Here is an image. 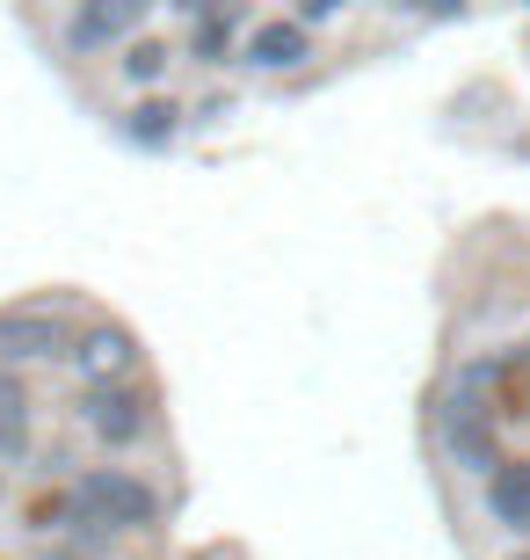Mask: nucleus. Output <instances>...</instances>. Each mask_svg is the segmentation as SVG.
Here are the masks:
<instances>
[{
    "instance_id": "dca6fc26",
    "label": "nucleus",
    "mask_w": 530,
    "mask_h": 560,
    "mask_svg": "<svg viewBox=\"0 0 530 560\" xmlns=\"http://www.w3.org/2000/svg\"><path fill=\"white\" fill-rule=\"evenodd\" d=\"M516 560H530V553H516Z\"/></svg>"
},
{
    "instance_id": "1a4fd4ad",
    "label": "nucleus",
    "mask_w": 530,
    "mask_h": 560,
    "mask_svg": "<svg viewBox=\"0 0 530 560\" xmlns=\"http://www.w3.org/2000/svg\"><path fill=\"white\" fill-rule=\"evenodd\" d=\"M73 364H81L87 378H117V372H131V335H123V328H87L81 342H73Z\"/></svg>"
},
{
    "instance_id": "9b49d317",
    "label": "nucleus",
    "mask_w": 530,
    "mask_h": 560,
    "mask_svg": "<svg viewBox=\"0 0 530 560\" xmlns=\"http://www.w3.org/2000/svg\"><path fill=\"white\" fill-rule=\"evenodd\" d=\"M175 131H182V109L161 103V95H145L131 117H123V139L145 145V153H161V145H175Z\"/></svg>"
},
{
    "instance_id": "f257e3e1",
    "label": "nucleus",
    "mask_w": 530,
    "mask_h": 560,
    "mask_svg": "<svg viewBox=\"0 0 530 560\" xmlns=\"http://www.w3.org/2000/svg\"><path fill=\"white\" fill-rule=\"evenodd\" d=\"M73 502H81L87 524H109V532H145V524L161 517V495H153L139 474H123V466L87 474L81 488H73Z\"/></svg>"
},
{
    "instance_id": "4468645a",
    "label": "nucleus",
    "mask_w": 530,
    "mask_h": 560,
    "mask_svg": "<svg viewBox=\"0 0 530 560\" xmlns=\"http://www.w3.org/2000/svg\"><path fill=\"white\" fill-rule=\"evenodd\" d=\"M408 8H422V15H458L466 0H408Z\"/></svg>"
},
{
    "instance_id": "f03ea898",
    "label": "nucleus",
    "mask_w": 530,
    "mask_h": 560,
    "mask_svg": "<svg viewBox=\"0 0 530 560\" xmlns=\"http://www.w3.org/2000/svg\"><path fill=\"white\" fill-rule=\"evenodd\" d=\"M37 357H73V328L51 306H8L0 313V364H37Z\"/></svg>"
},
{
    "instance_id": "f8f14e48",
    "label": "nucleus",
    "mask_w": 530,
    "mask_h": 560,
    "mask_svg": "<svg viewBox=\"0 0 530 560\" xmlns=\"http://www.w3.org/2000/svg\"><path fill=\"white\" fill-rule=\"evenodd\" d=\"M167 73V44H153V37H139L131 51H123V81L131 88H153Z\"/></svg>"
},
{
    "instance_id": "ddd939ff",
    "label": "nucleus",
    "mask_w": 530,
    "mask_h": 560,
    "mask_svg": "<svg viewBox=\"0 0 530 560\" xmlns=\"http://www.w3.org/2000/svg\"><path fill=\"white\" fill-rule=\"evenodd\" d=\"M349 0H298V22H327V15H342Z\"/></svg>"
},
{
    "instance_id": "2eb2a0df",
    "label": "nucleus",
    "mask_w": 530,
    "mask_h": 560,
    "mask_svg": "<svg viewBox=\"0 0 530 560\" xmlns=\"http://www.w3.org/2000/svg\"><path fill=\"white\" fill-rule=\"evenodd\" d=\"M51 560H87V553H51Z\"/></svg>"
},
{
    "instance_id": "423d86ee",
    "label": "nucleus",
    "mask_w": 530,
    "mask_h": 560,
    "mask_svg": "<svg viewBox=\"0 0 530 560\" xmlns=\"http://www.w3.org/2000/svg\"><path fill=\"white\" fill-rule=\"evenodd\" d=\"M487 510H494V524H509V532H530V458H502L487 474Z\"/></svg>"
},
{
    "instance_id": "7ed1b4c3",
    "label": "nucleus",
    "mask_w": 530,
    "mask_h": 560,
    "mask_svg": "<svg viewBox=\"0 0 530 560\" xmlns=\"http://www.w3.org/2000/svg\"><path fill=\"white\" fill-rule=\"evenodd\" d=\"M81 422L103 436L109 452H123V444L145 436V400L131 394V386H117V378H95V386L81 394Z\"/></svg>"
},
{
    "instance_id": "39448f33",
    "label": "nucleus",
    "mask_w": 530,
    "mask_h": 560,
    "mask_svg": "<svg viewBox=\"0 0 530 560\" xmlns=\"http://www.w3.org/2000/svg\"><path fill=\"white\" fill-rule=\"evenodd\" d=\"M153 15V0H81L73 8V51H103V44H123L139 37V22Z\"/></svg>"
},
{
    "instance_id": "f3484780",
    "label": "nucleus",
    "mask_w": 530,
    "mask_h": 560,
    "mask_svg": "<svg viewBox=\"0 0 530 560\" xmlns=\"http://www.w3.org/2000/svg\"><path fill=\"white\" fill-rule=\"evenodd\" d=\"M523 8H530V0H523Z\"/></svg>"
},
{
    "instance_id": "6e6552de",
    "label": "nucleus",
    "mask_w": 530,
    "mask_h": 560,
    "mask_svg": "<svg viewBox=\"0 0 530 560\" xmlns=\"http://www.w3.org/2000/svg\"><path fill=\"white\" fill-rule=\"evenodd\" d=\"M233 37H240V0H211L204 15H197L189 59H197V66H225V59H233Z\"/></svg>"
},
{
    "instance_id": "9d476101",
    "label": "nucleus",
    "mask_w": 530,
    "mask_h": 560,
    "mask_svg": "<svg viewBox=\"0 0 530 560\" xmlns=\"http://www.w3.org/2000/svg\"><path fill=\"white\" fill-rule=\"evenodd\" d=\"M0 458H30V394L15 372H0Z\"/></svg>"
},
{
    "instance_id": "20e7f679",
    "label": "nucleus",
    "mask_w": 530,
    "mask_h": 560,
    "mask_svg": "<svg viewBox=\"0 0 530 560\" xmlns=\"http://www.w3.org/2000/svg\"><path fill=\"white\" fill-rule=\"evenodd\" d=\"M444 444H450L458 466H472V474H494V466H502V436H494L487 408H480L472 394H458L444 408Z\"/></svg>"
},
{
    "instance_id": "0eeeda50",
    "label": "nucleus",
    "mask_w": 530,
    "mask_h": 560,
    "mask_svg": "<svg viewBox=\"0 0 530 560\" xmlns=\"http://www.w3.org/2000/svg\"><path fill=\"white\" fill-rule=\"evenodd\" d=\"M313 51L306 22H262L255 37H247V66H262V73H284V66H298Z\"/></svg>"
}]
</instances>
